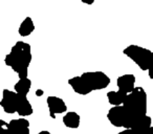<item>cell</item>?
Here are the masks:
<instances>
[{
    "label": "cell",
    "mask_w": 153,
    "mask_h": 134,
    "mask_svg": "<svg viewBox=\"0 0 153 134\" xmlns=\"http://www.w3.org/2000/svg\"><path fill=\"white\" fill-rule=\"evenodd\" d=\"M10 134H30V121L23 118L12 119L9 123Z\"/></svg>",
    "instance_id": "cell-8"
},
{
    "label": "cell",
    "mask_w": 153,
    "mask_h": 134,
    "mask_svg": "<svg viewBox=\"0 0 153 134\" xmlns=\"http://www.w3.org/2000/svg\"><path fill=\"white\" fill-rule=\"evenodd\" d=\"M128 96V93L121 90H117V91H109L107 92V100L110 105L114 106H122L125 103L126 98Z\"/></svg>",
    "instance_id": "cell-12"
},
{
    "label": "cell",
    "mask_w": 153,
    "mask_h": 134,
    "mask_svg": "<svg viewBox=\"0 0 153 134\" xmlns=\"http://www.w3.org/2000/svg\"><path fill=\"white\" fill-rule=\"evenodd\" d=\"M148 76L150 79L153 80V53H152V59H151L150 62V66H149V69H148Z\"/></svg>",
    "instance_id": "cell-18"
},
{
    "label": "cell",
    "mask_w": 153,
    "mask_h": 134,
    "mask_svg": "<svg viewBox=\"0 0 153 134\" xmlns=\"http://www.w3.org/2000/svg\"><path fill=\"white\" fill-rule=\"evenodd\" d=\"M135 77L132 73H126L117 79V86L119 90L124 91L126 93H131L135 89Z\"/></svg>",
    "instance_id": "cell-9"
},
{
    "label": "cell",
    "mask_w": 153,
    "mask_h": 134,
    "mask_svg": "<svg viewBox=\"0 0 153 134\" xmlns=\"http://www.w3.org/2000/svg\"><path fill=\"white\" fill-rule=\"evenodd\" d=\"M62 121L65 127L69 128V129H76V128H79L80 123H81V117L76 112L69 111V112L65 113V115L62 118Z\"/></svg>",
    "instance_id": "cell-13"
},
{
    "label": "cell",
    "mask_w": 153,
    "mask_h": 134,
    "mask_svg": "<svg viewBox=\"0 0 153 134\" xmlns=\"http://www.w3.org/2000/svg\"><path fill=\"white\" fill-rule=\"evenodd\" d=\"M81 1L84 3V4L91 5V4H94V1H96V0H81Z\"/></svg>",
    "instance_id": "cell-19"
},
{
    "label": "cell",
    "mask_w": 153,
    "mask_h": 134,
    "mask_svg": "<svg viewBox=\"0 0 153 134\" xmlns=\"http://www.w3.org/2000/svg\"><path fill=\"white\" fill-rule=\"evenodd\" d=\"M32 59L30 45L23 41H17L11 48L10 53L5 56L4 63L17 73L19 79H26Z\"/></svg>",
    "instance_id": "cell-1"
},
{
    "label": "cell",
    "mask_w": 153,
    "mask_h": 134,
    "mask_svg": "<svg viewBox=\"0 0 153 134\" xmlns=\"http://www.w3.org/2000/svg\"><path fill=\"white\" fill-rule=\"evenodd\" d=\"M38 134H51V132H48V131H46V130H43V131H40Z\"/></svg>",
    "instance_id": "cell-20"
},
{
    "label": "cell",
    "mask_w": 153,
    "mask_h": 134,
    "mask_svg": "<svg viewBox=\"0 0 153 134\" xmlns=\"http://www.w3.org/2000/svg\"><path fill=\"white\" fill-rule=\"evenodd\" d=\"M147 93L144 88L135 87V89L128 94L125 103L123 106L127 109L132 114L138 117H144L147 115V106H148V100H147Z\"/></svg>",
    "instance_id": "cell-3"
},
{
    "label": "cell",
    "mask_w": 153,
    "mask_h": 134,
    "mask_svg": "<svg viewBox=\"0 0 153 134\" xmlns=\"http://www.w3.org/2000/svg\"><path fill=\"white\" fill-rule=\"evenodd\" d=\"M35 30V24L34 21L30 17H26L23 21L21 22L19 28H18V33L21 37H27L32 35V33Z\"/></svg>",
    "instance_id": "cell-15"
},
{
    "label": "cell",
    "mask_w": 153,
    "mask_h": 134,
    "mask_svg": "<svg viewBox=\"0 0 153 134\" xmlns=\"http://www.w3.org/2000/svg\"><path fill=\"white\" fill-rule=\"evenodd\" d=\"M117 134H153V126L145 129H124Z\"/></svg>",
    "instance_id": "cell-16"
},
{
    "label": "cell",
    "mask_w": 153,
    "mask_h": 134,
    "mask_svg": "<svg viewBox=\"0 0 153 134\" xmlns=\"http://www.w3.org/2000/svg\"><path fill=\"white\" fill-rule=\"evenodd\" d=\"M107 118L112 126L124 129H145L152 127V118L148 115L144 117H138L132 114L125 107L114 106L109 109L107 113Z\"/></svg>",
    "instance_id": "cell-2"
},
{
    "label": "cell",
    "mask_w": 153,
    "mask_h": 134,
    "mask_svg": "<svg viewBox=\"0 0 153 134\" xmlns=\"http://www.w3.org/2000/svg\"><path fill=\"white\" fill-rule=\"evenodd\" d=\"M46 104L48 107L49 116L51 118H56V114H61V113H65L67 111V106H66L65 102L59 96H49L46 98Z\"/></svg>",
    "instance_id": "cell-7"
},
{
    "label": "cell",
    "mask_w": 153,
    "mask_h": 134,
    "mask_svg": "<svg viewBox=\"0 0 153 134\" xmlns=\"http://www.w3.org/2000/svg\"><path fill=\"white\" fill-rule=\"evenodd\" d=\"M68 85L72 88L76 93L80 94V96H87L90 92H92L90 90V88L87 86V84L85 83L83 79H82L81 76L79 77H74L71 79L68 80Z\"/></svg>",
    "instance_id": "cell-10"
},
{
    "label": "cell",
    "mask_w": 153,
    "mask_h": 134,
    "mask_svg": "<svg viewBox=\"0 0 153 134\" xmlns=\"http://www.w3.org/2000/svg\"><path fill=\"white\" fill-rule=\"evenodd\" d=\"M18 104V93L9 89H3L2 98L0 101V106L2 107L3 111L9 114L17 113Z\"/></svg>",
    "instance_id": "cell-6"
},
{
    "label": "cell",
    "mask_w": 153,
    "mask_h": 134,
    "mask_svg": "<svg viewBox=\"0 0 153 134\" xmlns=\"http://www.w3.org/2000/svg\"><path fill=\"white\" fill-rule=\"evenodd\" d=\"M81 77L91 91L105 89L110 84V78L103 71H87L82 73Z\"/></svg>",
    "instance_id": "cell-5"
},
{
    "label": "cell",
    "mask_w": 153,
    "mask_h": 134,
    "mask_svg": "<svg viewBox=\"0 0 153 134\" xmlns=\"http://www.w3.org/2000/svg\"><path fill=\"white\" fill-rule=\"evenodd\" d=\"M123 53L138 66V68L144 71H148L153 51L145 47L138 46V45L131 44L126 47Z\"/></svg>",
    "instance_id": "cell-4"
},
{
    "label": "cell",
    "mask_w": 153,
    "mask_h": 134,
    "mask_svg": "<svg viewBox=\"0 0 153 134\" xmlns=\"http://www.w3.org/2000/svg\"><path fill=\"white\" fill-rule=\"evenodd\" d=\"M30 88H32V81L28 78H26V79H19V81L14 86V90L18 94L25 96H27Z\"/></svg>",
    "instance_id": "cell-14"
},
{
    "label": "cell",
    "mask_w": 153,
    "mask_h": 134,
    "mask_svg": "<svg viewBox=\"0 0 153 134\" xmlns=\"http://www.w3.org/2000/svg\"><path fill=\"white\" fill-rule=\"evenodd\" d=\"M33 112H34V109H33V106L28 101L27 96L18 94L17 114L21 117H26L28 115H32Z\"/></svg>",
    "instance_id": "cell-11"
},
{
    "label": "cell",
    "mask_w": 153,
    "mask_h": 134,
    "mask_svg": "<svg viewBox=\"0 0 153 134\" xmlns=\"http://www.w3.org/2000/svg\"><path fill=\"white\" fill-rule=\"evenodd\" d=\"M0 134H10L9 123H5L3 119H0Z\"/></svg>",
    "instance_id": "cell-17"
}]
</instances>
